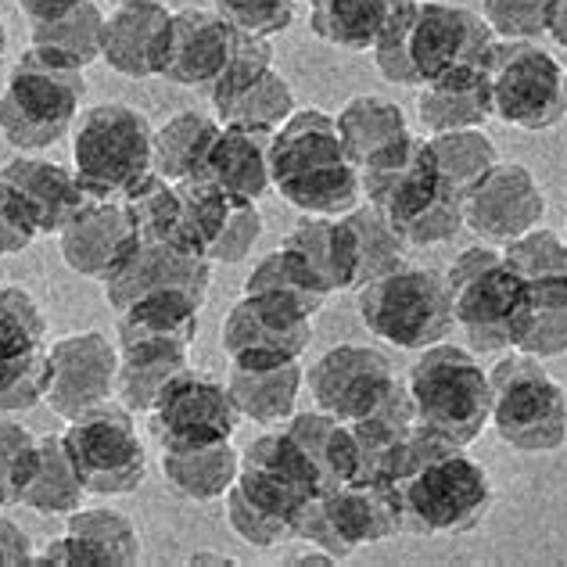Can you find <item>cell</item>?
<instances>
[{
    "label": "cell",
    "instance_id": "1",
    "mask_svg": "<svg viewBox=\"0 0 567 567\" xmlns=\"http://www.w3.org/2000/svg\"><path fill=\"white\" fill-rule=\"evenodd\" d=\"M274 190L302 216L338 219L363 202L360 166L349 158L331 112L295 109L274 130Z\"/></svg>",
    "mask_w": 567,
    "mask_h": 567
},
{
    "label": "cell",
    "instance_id": "2",
    "mask_svg": "<svg viewBox=\"0 0 567 567\" xmlns=\"http://www.w3.org/2000/svg\"><path fill=\"white\" fill-rule=\"evenodd\" d=\"M496 33L471 8L450 0H413L374 43V69L392 86H424L445 72L485 65Z\"/></svg>",
    "mask_w": 567,
    "mask_h": 567
},
{
    "label": "cell",
    "instance_id": "3",
    "mask_svg": "<svg viewBox=\"0 0 567 567\" xmlns=\"http://www.w3.org/2000/svg\"><path fill=\"white\" fill-rule=\"evenodd\" d=\"M395 499L402 517V535H467L492 514L496 485L492 474L467 456L464 445H453L424 464L395 477Z\"/></svg>",
    "mask_w": 567,
    "mask_h": 567
},
{
    "label": "cell",
    "instance_id": "4",
    "mask_svg": "<svg viewBox=\"0 0 567 567\" xmlns=\"http://www.w3.org/2000/svg\"><path fill=\"white\" fill-rule=\"evenodd\" d=\"M83 97V69L29 48L11 65L4 94H0V137L14 152H48V147L62 144L69 130L76 126Z\"/></svg>",
    "mask_w": 567,
    "mask_h": 567
},
{
    "label": "cell",
    "instance_id": "5",
    "mask_svg": "<svg viewBox=\"0 0 567 567\" xmlns=\"http://www.w3.org/2000/svg\"><path fill=\"white\" fill-rule=\"evenodd\" d=\"M453 298V320L471 352L517 349L528 320V280L503 262L496 245L464 248L445 270Z\"/></svg>",
    "mask_w": 567,
    "mask_h": 567
},
{
    "label": "cell",
    "instance_id": "6",
    "mask_svg": "<svg viewBox=\"0 0 567 567\" xmlns=\"http://www.w3.org/2000/svg\"><path fill=\"white\" fill-rule=\"evenodd\" d=\"M355 312H360L370 338L399 352H421L439 341H450L456 331L453 298L442 270L402 262L363 288H355Z\"/></svg>",
    "mask_w": 567,
    "mask_h": 567
},
{
    "label": "cell",
    "instance_id": "7",
    "mask_svg": "<svg viewBox=\"0 0 567 567\" xmlns=\"http://www.w3.org/2000/svg\"><path fill=\"white\" fill-rule=\"evenodd\" d=\"M402 381L413 402V421L421 427L464 450L485 435L492 384L488 370L477 363L467 346L439 341V346L421 349Z\"/></svg>",
    "mask_w": 567,
    "mask_h": 567
},
{
    "label": "cell",
    "instance_id": "8",
    "mask_svg": "<svg viewBox=\"0 0 567 567\" xmlns=\"http://www.w3.org/2000/svg\"><path fill=\"white\" fill-rule=\"evenodd\" d=\"M488 427L506 450L546 456L567 445V392L543 360L511 349L488 370Z\"/></svg>",
    "mask_w": 567,
    "mask_h": 567
},
{
    "label": "cell",
    "instance_id": "9",
    "mask_svg": "<svg viewBox=\"0 0 567 567\" xmlns=\"http://www.w3.org/2000/svg\"><path fill=\"white\" fill-rule=\"evenodd\" d=\"M152 147L155 126L147 123L141 109L123 101H104L76 118L72 169L94 202H126L130 190L155 173Z\"/></svg>",
    "mask_w": 567,
    "mask_h": 567
},
{
    "label": "cell",
    "instance_id": "10",
    "mask_svg": "<svg viewBox=\"0 0 567 567\" xmlns=\"http://www.w3.org/2000/svg\"><path fill=\"white\" fill-rule=\"evenodd\" d=\"M492 118L543 133L567 118V69L539 40H492L485 54Z\"/></svg>",
    "mask_w": 567,
    "mask_h": 567
},
{
    "label": "cell",
    "instance_id": "11",
    "mask_svg": "<svg viewBox=\"0 0 567 567\" xmlns=\"http://www.w3.org/2000/svg\"><path fill=\"white\" fill-rule=\"evenodd\" d=\"M118 399H104L94 410L72 416L62 431L72 467H76L86 496L115 499L137 492L147 477V450L133 421Z\"/></svg>",
    "mask_w": 567,
    "mask_h": 567
},
{
    "label": "cell",
    "instance_id": "12",
    "mask_svg": "<svg viewBox=\"0 0 567 567\" xmlns=\"http://www.w3.org/2000/svg\"><path fill=\"white\" fill-rule=\"evenodd\" d=\"M363 202L378 205L410 248H435L464 230V194L439 173L427 141H421L406 166Z\"/></svg>",
    "mask_w": 567,
    "mask_h": 567
},
{
    "label": "cell",
    "instance_id": "13",
    "mask_svg": "<svg viewBox=\"0 0 567 567\" xmlns=\"http://www.w3.org/2000/svg\"><path fill=\"white\" fill-rule=\"evenodd\" d=\"M237 424H241V410L227 381L198 374L194 367L162 388L155 406L147 410V431L158 450H202V445L230 442Z\"/></svg>",
    "mask_w": 567,
    "mask_h": 567
},
{
    "label": "cell",
    "instance_id": "14",
    "mask_svg": "<svg viewBox=\"0 0 567 567\" xmlns=\"http://www.w3.org/2000/svg\"><path fill=\"white\" fill-rule=\"evenodd\" d=\"M219 346L230 367L270 370L302 363L312 346V317L274 295H241L223 320Z\"/></svg>",
    "mask_w": 567,
    "mask_h": 567
},
{
    "label": "cell",
    "instance_id": "15",
    "mask_svg": "<svg viewBox=\"0 0 567 567\" xmlns=\"http://www.w3.org/2000/svg\"><path fill=\"white\" fill-rule=\"evenodd\" d=\"M402 378H395L392 360L381 349L370 346H334L306 370V388L312 406L355 424L363 416L378 413L384 399L395 392Z\"/></svg>",
    "mask_w": 567,
    "mask_h": 567
},
{
    "label": "cell",
    "instance_id": "16",
    "mask_svg": "<svg viewBox=\"0 0 567 567\" xmlns=\"http://www.w3.org/2000/svg\"><path fill=\"white\" fill-rule=\"evenodd\" d=\"M546 216V190L525 162H496L482 181L464 190V227L485 245L503 248L514 237L539 227Z\"/></svg>",
    "mask_w": 567,
    "mask_h": 567
},
{
    "label": "cell",
    "instance_id": "17",
    "mask_svg": "<svg viewBox=\"0 0 567 567\" xmlns=\"http://www.w3.org/2000/svg\"><path fill=\"white\" fill-rule=\"evenodd\" d=\"M237 488L245 496L262 506L266 514H274L280 520H291L309 496H320V477L306 460V453L298 450L295 439L284 427L256 435L241 450V471H237Z\"/></svg>",
    "mask_w": 567,
    "mask_h": 567
},
{
    "label": "cell",
    "instance_id": "18",
    "mask_svg": "<svg viewBox=\"0 0 567 567\" xmlns=\"http://www.w3.org/2000/svg\"><path fill=\"white\" fill-rule=\"evenodd\" d=\"M48 399L58 416H80L94 410L97 402L115 395L118 378V346L104 331H72L48 346Z\"/></svg>",
    "mask_w": 567,
    "mask_h": 567
},
{
    "label": "cell",
    "instance_id": "19",
    "mask_svg": "<svg viewBox=\"0 0 567 567\" xmlns=\"http://www.w3.org/2000/svg\"><path fill=\"white\" fill-rule=\"evenodd\" d=\"M141 560L144 543L137 525L112 506H80L65 514V532L33 554L40 567H137Z\"/></svg>",
    "mask_w": 567,
    "mask_h": 567
},
{
    "label": "cell",
    "instance_id": "20",
    "mask_svg": "<svg viewBox=\"0 0 567 567\" xmlns=\"http://www.w3.org/2000/svg\"><path fill=\"white\" fill-rule=\"evenodd\" d=\"M208 284H213V262L205 256H190L166 241H137L130 256L101 280V288L109 309L118 312L155 291H190L208 298Z\"/></svg>",
    "mask_w": 567,
    "mask_h": 567
},
{
    "label": "cell",
    "instance_id": "21",
    "mask_svg": "<svg viewBox=\"0 0 567 567\" xmlns=\"http://www.w3.org/2000/svg\"><path fill=\"white\" fill-rule=\"evenodd\" d=\"M237 43V29L216 8H181L169 19L166 54H162V80L176 86H208L227 69Z\"/></svg>",
    "mask_w": 567,
    "mask_h": 567
},
{
    "label": "cell",
    "instance_id": "22",
    "mask_svg": "<svg viewBox=\"0 0 567 567\" xmlns=\"http://www.w3.org/2000/svg\"><path fill=\"white\" fill-rule=\"evenodd\" d=\"M0 176H4L11 190L22 198L40 237H58L94 202L91 194L83 190L76 169L62 166V162L40 158V155L19 152L11 162L0 166Z\"/></svg>",
    "mask_w": 567,
    "mask_h": 567
},
{
    "label": "cell",
    "instance_id": "23",
    "mask_svg": "<svg viewBox=\"0 0 567 567\" xmlns=\"http://www.w3.org/2000/svg\"><path fill=\"white\" fill-rule=\"evenodd\" d=\"M274 130L248 126V123H223L213 144H208L202 176L213 181L230 202L259 205L266 190H274Z\"/></svg>",
    "mask_w": 567,
    "mask_h": 567
},
{
    "label": "cell",
    "instance_id": "24",
    "mask_svg": "<svg viewBox=\"0 0 567 567\" xmlns=\"http://www.w3.org/2000/svg\"><path fill=\"white\" fill-rule=\"evenodd\" d=\"M137 241V227L123 202H91L58 234V251L72 274L101 284Z\"/></svg>",
    "mask_w": 567,
    "mask_h": 567
},
{
    "label": "cell",
    "instance_id": "25",
    "mask_svg": "<svg viewBox=\"0 0 567 567\" xmlns=\"http://www.w3.org/2000/svg\"><path fill=\"white\" fill-rule=\"evenodd\" d=\"M173 11L166 0H144V4H118L104 19L101 62L115 76L126 80H152L162 72Z\"/></svg>",
    "mask_w": 567,
    "mask_h": 567
},
{
    "label": "cell",
    "instance_id": "26",
    "mask_svg": "<svg viewBox=\"0 0 567 567\" xmlns=\"http://www.w3.org/2000/svg\"><path fill=\"white\" fill-rule=\"evenodd\" d=\"M205 298L190 291H155L115 312V346H181L198 338Z\"/></svg>",
    "mask_w": 567,
    "mask_h": 567
},
{
    "label": "cell",
    "instance_id": "27",
    "mask_svg": "<svg viewBox=\"0 0 567 567\" xmlns=\"http://www.w3.org/2000/svg\"><path fill=\"white\" fill-rule=\"evenodd\" d=\"M327 514H331L334 528L349 549L388 543L402 535V517H399V499L395 485L388 482H367V477H352V482L338 485L331 492H320Z\"/></svg>",
    "mask_w": 567,
    "mask_h": 567
},
{
    "label": "cell",
    "instance_id": "28",
    "mask_svg": "<svg viewBox=\"0 0 567 567\" xmlns=\"http://www.w3.org/2000/svg\"><path fill=\"white\" fill-rule=\"evenodd\" d=\"M104 19L109 14L101 11L97 0H65L58 8L25 14L29 48L86 72V65L101 62Z\"/></svg>",
    "mask_w": 567,
    "mask_h": 567
},
{
    "label": "cell",
    "instance_id": "29",
    "mask_svg": "<svg viewBox=\"0 0 567 567\" xmlns=\"http://www.w3.org/2000/svg\"><path fill=\"white\" fill-rule=\"evenodd\" d=\"M413 109H416V118H421L427 137L485 126L492 118L485 65L456 69V72H445L439 80H427L424 86H416Z\"/></svg>",
    "mask_w": 567,
    "mask_h": 567
},
{
    "label": "cell",
    "instance_id": "30",
    "mask_svg": "<svg viewBox=\"0 0 567 567\" xmlns=\"http://www.w3.org/2000/svg\"><path fill=\"white\" fill-rule=\"evenodd\" d=\"M413 0H309V33L327 48L370 54Z\"/></svg>",
    "mask_w": 567,
    "mask_h": 567
},
{
    "label": "cell",
    "instance_id": "31",
    "mask_svg": "<svg viewBox=\"0 0 567 567\" xmlns=\"http://www.w3.org/2000/svg\"><path fill=\"white\" fill-rule=\"evenodd\" d=\"M280 427L288 431L298 450L306 453L323 492H331L355 477V442H352V427L346 421H338V416L312 406L306 413L295 410Z\"/></svg>",
    "mask_w": 567,
    "mask_h": 567
},
{
    "label": "cell",
    "instance_id": "32",
    "mask_svg": "<svg viewBox=\"0 0 567 567\" xmlns=\"http://www.w3.org/2000/svg\"><path fill=\"white\" fill-rule=\"evenodd\" d=\"M284 245L306 259L312 277L320 280L327 295L334 291H355V251H352V230L346 216H306L298 227L284 237Z\"/></svg>",
    "mask_w": 567,
    "mask_h": 567
},
{
    "label": "cell",
    "instance_id": "33",
    "mask_svg": "<svg viewBox=\"0 0 567 567\" xmlns=\"http://www.w3.org/2000/svg\"><path fill=\"white\" fill-rule=\"evenodd\" d=\"M158 467L166 485L190 503L223 499L241 471V450L234 442L202 445V450H158Z\"/></svg>",
    "mask_w": 567,
    "mask_h": 567
},
{
    "label": "cell",
    "instance_id": "34",
    "mask_svg": "<svg viewBox=\"0 0 567 567\" xmlns=\"http://www.w3.org/2000/svg\"><path fill=\"white\" fill-rule=\"evenodd\" d=\"M173 184H176V208L162 241L184 248L190 256L208 259L216 237L227 227L234 202L213 181H205V176H190V181H173Z\"/></svg>",
    "mask_w": 567,
    "mask_h": 567
},
{
    "label": "cell",
    "instance_id": "35",
    "mask_svg": "<svg viewBox=\"0 0 567 567\" xmlns=\"http://www.w3.org/2000/svg\"><path fill=\"white\" fill-rule=\"evenodd\" d=\"M227 388L237 402V410H241V421L280 427L298 410V395H302V388H306V370L302 363L270 367V370L230 367Z\"/></svg>",
    "mask_w": 567,
    "mask_h": 567
},
{
    "label": "cell",
    "instance_id": "36",
    "mask_svg": "<svg viewBox=\"0 0 567 567\" xmlns=\"http://www.w3.org/2000/svg\"><path fill=\"white\" fill-rule=\"evenodd\" d=\"M190 367V349L181 346H118V378L115 399L133 413H147L155 406L176 374Z\"/></svg>",
    "mask_w": 567,
    "mask_h": 567
},
{
    "label": "cell",
    "instance_id": "37",
    "mask_svg": "<svg viewBox=\"0 0 567 567\" xmlns=\"http://www.w3.org/2000/svg\"><path fill=\"white\" fill-rule=\"evenodd\" d=\"M83 499L86 488L76 467H72L62 435H40V464L14 506H25V511L43 517H65L72 511H80Z\"/></svg>",
    "mask_w": 567,
    "mask_h": 567
},
{
    "label": "cell",
    "instance_id": "38",
    "mask_svg": "<svg viewBox=\"0 0 567 567\" xmlns=\"http://www.w3.org/2000/svg\"><path fill=\"white\" fill-rule=\"evenodd\" d=\"M341 144H346L349 158L355 166H363L367 158H374L381 147L399 141L402 133H410L406 112L395 101H388L381 94H360L341 104V112L334 115Z\"/></svg>",
    "mask_w": 567,
    "mask_h": 567
},
{
    "label": "cell",
    "instance_id": "39",
    "mask_svg": "<svg viewBox=\"0 0 567 567\" xmlns=\"http://www.w3.org/2000/svg\"><path fill=\"white\" fill-rule=\"evenodd\" d=\"M219 130L216 115L184 109L169 115L166 126L155 130V147H152V166L158 176L166 181H190V176H202L208 144H213Z\"/></svg>",
    "mask_w": 567,
    "mask_h": 567
},
{
    "label": "cell",
    "instance_id": "40",
    "mask_svg": "<svg viewBox=\"0 0 567 567\" xmlns=\"http://www.w3.org/2000/svg\"><path fill=\"white\" fill-rule=\"evenodd\" d=\"M245 291L248 295H274L284 298V302L298 306L309 317H317L327 302V291L320 288V280L312 277V270L306 266V259L291 251L288 245L274 248L270 256H262L251 274L245 280Z\"/></svg>",
    "mask_w": 567,
    "mask_h": 567
},
{
    "label": "cell",
    "instance_id": "41",
    "mask_svg": "<svg viewBox=\"0 0 567 567\" xmlns=\"http://www.w3.org/2000/svg\"><path fill=\"white\" fill-rule=\"evenodd\" d=\"M346 223L352 230V251H355V288H363L367 280L406 262L410 245L402 241V234L392 227V219L378 205L360 202L352 213H346Z\"/></svg>",
    "mask_w": 567,
    "mask_h": 567
},
{
    "label": "cell",
    "instance_id": "42",
    "mask_svg": "<svg viewBox=\"0 0 567 567\" xmlns=\"http://www.w3.org/2000/svg\"><path fill=\"white\" fill-rule=\"evenodd\" d=\"M517 352L535 360H557L567 352V280L528 284V320Z\"/></svg>",
    "mask_w": 567,
    "mask_h": 567
},
{
    "label": "cell",
    "instance_id": "43",
    "mask_svg": "<svg viewBox=\"0 0 567 567\" xmlns=\"http://www.w3.org/2000/svg\"><path fill=\"white\" fill-rule=\"evenodd\" d=\"M427 144H431V155H435L439 173L460 194H464L474 181H482V176L499 162L496 144H492V137L482 126H477V130L435 133V137H427Z\"/></svg>",
    "mask_w": 567,
    "mask_h": 567
},
{
    "label": "cell",
    "instance_id": "44",
    "mask_svg": "<svg viewBox=\"0 0 567 567\" xmlns=\"http://www.w3.org/2000/svg\"><path fill=\"white\" fill-rule=\"evenodd\" d=\"M48 317L22 284H0V360L48 349Z\"/></svg>",
    "mask_w": 567,
    "mask_h": 567
},
{
    "label": "cell",
    "instance_id": "45",
    "mask_svg": "<svg viewBox=\"0 0 567 567\" xmlns=\"http://www.w3.org/2000/svg\"><path fill=\"white\" fill-rule=\"evenodd\" d=\"M298 109L291 83L280 76L277 69H266L256 83H248L241 94H234L230 101H223L216 112V118L223 123H248V126H266L277 130L284 126V118Z\"/></svg>",
    "mask_w": 567,
    "mask_h": 567
},
{
    "label": "cell",
    "instance_id": "46",
    "mask_svg": "<svg viewBox=\"0 0 567 567\" xmlns=\"http://www.w3.org/2000/svg\"><path fill=\"white\" fill-rule=\"evenodd\" d=\"M499 251H503V262L528 284L567 280V241L560 234L546 230L543 223L532 227L528 234L514 237V241H506Z\"/></svg>",
    "mask_w": 567,
    "mask_h": 567
},
{
    "label": "cell",
    "instance_id": "47",
    "mask_svg": "<svg viewBox=\"0 0 567 567\" xmlns=\"http://www.w3.org/2000/svg\"><path fill=\"white\" fill-rule=\"evenodd\" d=\"M48 349L0 360V413H29L48 399Z\"/></svg>",
    "mask_w": 567,
    "mask_h": 567
},
{
    "label": "cell",
    "instance_id": "48",
    "mask_svg": "<svg viewBox=\"0 0 567 567\" xmlns=\"http://www.w3.org/2000/svg\"><path fill=\"white\" fill-rule=\"evenodd\" d=\"M223 511H227V525L230 532L251 549H277L284 543H295V525L291 520H280L274 514H266L262 506H256L237 485L223 496Z\"/></svg>",
    "mask_w": 567,
    "mask_h": 567
},
{
    "label": "cell",
    "instance_id": "49",
    "mask_svg": "<svg viewBox=\"0 0 567 567\" xmlns=\"http://www.w3.org/2000/svg\"><path fill=\"white\" fill-rule=\"evenodd\" d=\"M266 69H274V43L270 37H251L237 29V43L230 51L227 69L219 72V80L208 86V101L213 109H219L223 101H230L234 94H241L248 83H256Z\"/></svg>",
    "mask_w": 567,
    "mask_h": 567
},
{
    "label": "cell",
    "instance_id": "50",
    "mask_svg": "<svg viewBox=\"0 0 567 567\" xmlns=\"http://www.w3.org/2000/svg\"><path fill=\"white\" fill-rule=\"evenodd\" d=\"M37 464H40V435L8 421V416H0V492H4L8 506L19 503Z\"/></svg>",
    "mask_w": 567,
    "mask_h": 567
},
{
    "label": "cell",
    "instance_id": "51",
    "mask_svg": "<svg viewBox=\"0 0 567 567\" xmlns=\"http://www.w3.org/2000/svg\"><path fill=\"white\" fill-rule=\"evenodd\" d=\"M477 14L499 40H539L546 37L549 0H482Z\"/></svg>",
    "mask_w": 567,
    "mask_h": 567
},
{
    "label": "cell",
    "instance_id": "52",
    "mask_svg": "<svg viewBox=\"0 0 567 567\" xmlns=\"http://www.w3.org/2000/svg\"><path fill=\"white\" fill-rule=\"evenodd\" d=\"M213 8L241 33L274 40L295 22L298 0H213Z\"/></svg>",
    "mask_w": 567,
    "mask_h": 567
},
{
    "label": "cell",
    "instance_id": "53",
    "mask_svg": "<svg viewBox=\"0 0 567 567\" xmlns=\"http://www.w3.org/2000/svg\"><path fill=\"white\" fill-rule=\"evenodd\" d=\"M262 237V213L259 205H248V202H234L230 216H227V227L216 237L213 251H208V262H245L251 251H256V241Z\"/></svg>",
    "mask_w": 567,
    "mask_h": 567
},
{
    "label": "cell",
    "instance_id": "54",
    "mask_svg": "<svg viewBox=\"0 0 567 567\" xmlns=\"http://www.w3.org/2000/svg\"><path fill=\"white\" fill-rule=\"evenodd\" d=\"M295 539L323 549V554H331L338 564L352 557L349 543L341 539L338 528H334V520H331V514H327L323 496H309L302 503V511H298V517H295Z\"/></svg>",
    "mask_w": 567,
    "mask_h": 567
},
{
    "label": "cell",
    "instance_id": "55",
    "mask_svg": "<svg viewBox=\"0 0 567 567\" xmlns=\"http://www.w3.org/2000/svg\"><path fill=\"white\" fill-rule=\"evenodd\" d=\"M37 237L40 234L33 227V219H29L22 198L11 190V184L4 181V176H0V259L22 256Z\"/></svg>",
    "mask_w": 567,
    "mask_h": 567
},
{
    "label": "cell",
    "instance_id": "56",
    "mask_svg": "<svg viewBox=\"0 0 567 567\" xmlns=\"http://www.w3.org/2000/svg\"><path fill=\"white\" fill-rule=\"evenodd\" d=\"M33 539H29V532L19 525V520H11L0 514V567H25L33 564Z\"/></svg>",
    "mask_w": 567,
    "mask_h": 567
},
{
    "label": "cell",
    "instance_id": "57",
    "mask_svg": "<svg viewBox=\"0 0 567 567\" xmlns=\"http://www.w3.org/2000/svg\"><path fill=\"white\" fill-rule=\"evenodd\" d=\"M58 4H65V0H19V11H22V19H25V14L48 11V8H58Z\"/></svg>",
    "mask_w": 567,
    "mask_h": 567
},
{
    "label": "cell",
    "instance_id": "58",
    "mask_svg": "<svg viewBox=\"0 0 567 567\" xmlns=\"http://www.w3.org/2000/svg\"><path fill=\"white\" fill-rule=\"evenodd\" d=\"M187 564H237V560L227 554H190Z\"/></svg>",
    "mask_w": 567,
    "mask_h": 567
},
{
    "label": "cell",
    "instance_id": "59",
    "mask_svg": "<svg viewBox=\"0 0 567 567\" xmlns=\"http://www.w3.org/2000/svg\"><path fill=\"white\" fill-rule=\"evenodd\" d=\"M8 58V29H4V19H0V65H4Z\"/></svg>",
    "mask_w": 567,
    "mask_h": 567
},
{
    "label": "cell",
    "instance_id": "60",
    "mask_svg": "<svg viewBox=\"0 0 567 567\" xmlns=\"http://www.w3.org/2000/svg\"><path fill=\"white\" fill-rule=\"evenodd\" d=\"M112 8H118V4H144V0H109Z\"/></svg>",
    "mask_w": 567,
    "mask_h": 567
},
{
    "label": "cell",
    "instance_id": "61",
    "mask_svg": "<svg viewBox=\"0 0 567 567\" xmlns=\"http://www.w3.org/2000/svg\"><path fill=\"white\" fill-rule=\"evenodd\" d=\"M4 506H8V499H4V492H0V511H4Z\"/></svg>",
    "mask_w": 567,
    "mask_h": 567
}]
</instances>
